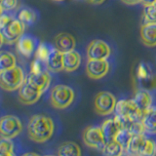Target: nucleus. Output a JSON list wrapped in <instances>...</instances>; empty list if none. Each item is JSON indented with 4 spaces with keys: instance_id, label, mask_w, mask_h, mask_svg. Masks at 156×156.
Returning <instances> with one entry per match:
<instances>
[{
    "instance_id": "1",
    "label": "nucleus",
    "mask_w": 156,
    "mask_h": 156,
    "mask_svg": "<svg viewBox=\"0 0 156 156\" xmlns=\"http://www.w3.org/2000/svg\"><path fill=\"white\" fill-rule=\"evenodd\" d=\"M55 130L54 121L46 115L35 114L27 123L28 138L34 143L44 144L52 138Z\"/></svg>"
},
{
    "instance_id": "2",
    "label": "nucleus",
    "mask_w": 156,
    "mask_h": 156,
    "mask_svg": "<svg viewBox=\"0 0 156 156\" xmlns=\"http://www.w3.org/2000/svg\"><path fill=\"white\" fill-rule=\"evenodd\" d=\"M24 27L17 18H14L11 15L1 13L0 19V36H1V45L4 43L14 44L17 43L22 35L24 34Z\"/></svg>"
},
{
    "instance_id": "3",
    "label": "nucleus",
    "mask_w": 156,
    "mask_h": 156,
    "mask_svg": "<svg viewBox=\"0 0 156 156\" xmlns=\"http://www.w3.org/2000/svg\"><path fill=\"white\" fill-rule=\"evenodd\" d=\"M126 154L133 156H152L156 154V143L145 133L133 135L126 147Z\"/></svg>"
},
{
    "instance_id": "4",
    "label": "nucleus",
    "mask_w": 156,
    "mask_h": 156,
    "mask_svg": "<svg viewBox=\"0 0 156 156\" xmlns=\"http://www.w3.org/2000/svg\"><path fill=\"white\" fill-rule=\"evenodd\" d=\"M26 80L27 78L23 68L18 66L10 69L0 71V85L4 91L14 92L19 90Z\"/></svg>"
},
{
    "instance_id": "5",
    "label": "nucleus",
    "mask_w": 156,
    "mask_h": 156,
    "mask_svg": "<svg viewBox=\"0 0 156 156\" xmlns=\"http://www.w3.org/2000/svg\"><path fill=\"white\" fill-rule=\"evenodd\" d=\"M75 99V93L67 85H57L50 93V102L56 109H66L69 107Z\"/></svg>"
},
{
    "instance_id": "6",
    "label": "nucleus",
    "mask_w": 156,
    "mask_h": 156,
    "mask_svg": "<svg viewBox=\"0 0 156 156\" xmlns=\"http://www.w3.org/2000/svg\"><path fill=\"white\" fill-rule=\"evenodd\" d=\"M117 105V100L110 92H99L94 100V108L96 113L101 116H107L113 113Z\"/></svg>"
},
{
    "instance_id": "7",
    "label": "nucleus",
    "mask_w": 156,
    "mask_h": 156,
    "mask_svg": "<svg viewBox=\"0 0 156 156\" xmlns=\"http://www.w3.org/2000/svg\"><path fill=\"white\" fill-rule=\"evenodd\" d=\"M82 140L86 146L96 150H102L106 144L101 126H88L82 133Z\"/></svg>"
},
{
    "instance_id": "8",
    "label": "nucleus",
    "mask_w": 156,
    "mask_h": 156,
    "mask_svg": "<svg viewBox=\"0 0 156 156\" xmlns=\"http://www.w3.org/2000/svg\"><path fill=\"white\" fill-rule=\"evenodd\" d=\"M23 131V124L16 115H5L0 121V135L1 138L15 139Z\"/></svg>"
},
{
    "instance_id": "9",
    "label": "nucleus",
    "mask_w": 156,
    "mask_h": 156,
    "mask_svg": "<svg viewBox=\"0 0 156 156\" xmlns=\"http://www.w3.org/2000/svg\"><path fill=\"white\" fill-rule=\"evenodd\" d=\"M115 115L125 117L134 121L141 120L144 111L136 105L134 100H120L117 101L115 107Z\"/></svg>"
},
{
    "instance_id": "10",
    "label": "nucleus",
    "mask_w": 156,
    "mask_h": 156,
    "mask_svg": "<svg viewBox=\"0 0 156 156\" xmlns=\"http://www.w3.org/2000/svg\"><path fill=\"white\" fill-rule=\"evenodd\" d=\"M86 54L88 60H107L111 55V49L105 41L95 39L88 44Z\"/></svg>"
},
{
    "instance_id": "11",
    "label": "nucleus",
    "mask_w": 156,
    "mask_h": 156,
    "mask_svg": "<svg viewBox=\"0 0 156 156\" xmlns=\"http://www.w3.org/2000/svg\"><path fill=\"white\" fill-rule=\"evenodd\" d=\"M108 71L109 62L107 60H88L86 63V74L91 79H101Z\"/></svg>"
},
{
    "instance_id": "12",
    "label": "nucleus",
    "mask_w": 156,
    "mask_h": 156,
    "mask_svg": "<svg viewBox=\"0 0 156 156\" xmlns=\"http://www.w3.org/2000/svg\"><path fill=\"white\" fill-rule=\"evenodd\" d=\"M27 83L41 93L45 92L51 84V75L48 70L40 72H30L27 77Z\"/></svg>"
},
{
    "instance_id": "13",
    "label": "nucleus",
    "mask_w": 156,
    "mask_h": 156,
    "mask_svg": "<svg viewBox=\"0 0 156 156\" xmlns=\"http://www.w3.org/2000/svg\"><path fill=\"white\" fill-rule=\"evenodd\" d=\"M42 94L43 93L34 89L33 87H31L27 82H24L23 85L18 90L19 101L26 105H34L35 102H37Z\"/></svg>"
},
{
    "instance_id": "14",
    "label": "nucleus",
    "mask_w": 156,
    "mask_h": 156,
    "mask_svg": "<svg viewBox=\"0 0 156 156\" xmlns=\"http://www.w3.org/2000/svg\"><path fill=\"white\" fill-rule=\"evenodd\" d=\"M39 45L37 38L30 34H23L17 42V49L23 56L29 58L36 52V49Z\"/></svg>"
},
{
    "instance_id": "15",
    "label": "nucleus",
    "mask_w": 156,
    "mask_h": 156,
    "mask_svg": "<svg viewBox=\"0 0 156 156\" xmlns=\"http://www.w3.org/2000/svg\"><path fill=\"white\" fill-rule=\"evenodd\" d=\"M54 46L58 51L66 53L72 50H75L76 40L71 34L67 32H61L54 39Z\"/></svg>"
},
{
    "instance_id": "16",
    "label": "nucleus",
    "mask_w": 156,
    "mask_h": 156,
    "mask_svg": "<svg viewBox=\"0 0 156 156\" xmlns=\"http://www.w3.org/2000/svg\"><path fill=\"white\" fill-rule=\"evenodd\" d=\"M46 66L49 71L52 72H61L65 70L63 67V53L58 51L56 47L52 49L46 60Z\"/></svg>"
},
{
    "instance_id": "17",
    "label": "nucleus",
    "mask_w": 156,
    "mask_h": 156,
    "mask_svg": "<svg viewBox=\"0 0 156 156\" xmlns=\"http://www.w3.org/2000/svg\"><path fill=\"white\" fill-rule=\"evenodd\" d=\"M141 123L146 135H156V106L151 105L149 108L144 111Z\"/></svg>"
},
{
    "instance_id": "18",
    "label": "nucleus",
    "mask_w": 156,
    "mask_h": 156,
    "mask_svg": "<svg viewBox=\"0 0 156 156\" xmlns=\"http://www.w3.org/2000/svg\"><path fill=\"white\" fill-rule=\"evenodd\" d=\"M140 40L146 47H156V23H143L140 27Z\"/></svg>"
},
{
    "instance_id": "19",
    "label": "nucleus",
    "mask_w": 156,
    "mask_h": 156,
    "mask_svg": "<svg viewBox=\"0 0 156 156\" xmlns=\"http://www.w3.org/2000/svg\"><path fill=\"white\" fill-rule=\"evenodd\" d=\"M101 128L102 131V134L105 136L106 143L114 140L116 139L117 135H118L119 131L121 130V127L115 118L106 119L105 121L102 122V124L101 125Z\"/></svg>"
},
{
    "instance_id": "20",
    "label": "nucleus",
    "mask_w": 156,
    "mask_h": 156,
    "mask_svg": "<svg viewBox=\"0 0 156 156\" xmlns=\"http://www.w3.org/2000/svg\"><path fill=\"white\" fill-rule=\"evenodd\" d=\"M81 65V56L75 50L63 53V67L66 72L77 70Z\"/></svg>"
},
{
    "instance_id": "21",
    "label": "nucleus",
    "mask_w": 156,
    "mask_h": 156,
    "mask_svg": "<svg viewBox=\"0 0 156 156\" xmlns=\"http://www.w3.org/2000/svg\"><path fill=\"white\" fill-rule=\"evenodd\" d=\"M133 100L136 104V105H138L143 111H144L152 105L153 98L147 90L141 89L136 92Z\"/></svg>"
},
{
    "instance_id": "22",
    "label": "nucleus",
    "mask_w": 156,
    "mask_h": 156,
    "mask_svg": "<svg viewBox=\"0 0 156 156\" xmlns=\"http://www.w3.org/2000/svg\"><path fill=\"white\" fill-rule=\"evenodd\" d=\"M38 14L35 10L29 7H23L18 13V19L26 26H32L36 23Z\"/></svg>"
},
{
    "instance_id": "23",
    "label": "nucleus",
    "mask_w": 156,
    "mask_h": 156,
    "mask_svg": "<svg viewBox=\"0 0 156 156\" xmlns=\"http://www.w3.org/2000/svg\"><path fill=\"white\" fill-rule=\"evenodd\" d=\"M101 153L106 156H120L126 154V150L119 141L114 140L105 144V147L101 150Z\"/></svg>"
},
{
    "instance_id": "24",
    "label": "nucleus",
    "mask_w": 156,
    "mask_h": 156,
    "mask_svg": "<svg viewBox=\"0 0 156 156\" xmlns=\"http://www.w3.org/2000/svg\"><path fill=\"white\" fill-rule=\"evenodd\" d=\"M58 155L60 156H80L81 150L79 145L73 141H66L58 146Z\"/></svg>"
},
{
    "instance_id": "25",
    "label": "nucleus",
    "mask_w": 156,
    "mask_h": 156,
    "mask_svg": "<svg viewBox=\"0 0 156 156\" xmlns=\"http://www.w3.org/2000/svg\"><path fill=\"white\" fill-rule=\"evenodd\" d=\"M17 66V60L12 53L2 51L0 53V71Z\"/></svg>"
},
{
    "instance_id": "26",
    "label": "nucleus",
    "mask_w": 156,
    "mask_h": 156,
    "mask_svg": "<svg viewBox=\"0 0 156 156\" xmlns=\"http://www.w3.org/2000/svg\"><path fill=\"white\" fill-rule=\"evenodd\" d=\"M15 146L11 139L1 138L0 141V156H14Z\"/></svg>"
},
{
    "instance_id": "27",
    "label": "nucleus",
    "mask_w": 156,
    "mask_h": 156,
    "mask_svg": "<svg viewBox=\"0 0 156 156\" xmlns=\"http://www.w3.org/2000/svg\"><path fill=\"white\" fill-rule=\"evenodd\" d=\"M143 23H156V8L154 5L144 6Z\"/></svg>"
},
{
    "instance_id": "28",
    "label": "nucleus",
    "mask_w": 156,
    "mask_h": 156,
    "mask_svg": "<svg viewBox=\"0 0 156 156\" xmlns=\"http://www.w3.org/2000/svg\"><path fill=\"white\" fill-rule=\"evenodd\" d=\"M54 47L51 46L50 44H47V43H40L38 45L37 49H36V52H35V58H39V60H42L46 62V60L49 56V54L52 51V49Z\"/></svg>"
},
{
    "instance_id": "29",
    "label": "nucleus",
    "mask_w": 156,
    "mask_h": 156,
    "mask_svg": "<svg viewBox=\"0 0 156 156\" xmlns=\"http://www.w3.org/2000/svg\"><path fill=\"white\" fill-rule=\"evenodd\" d=\"M132 136H133V135H132L128 130L121 129L119 131V133H118V135H117L115 140L117 141H119V143L124 146L125 150H126V147H127V145H128V144H129V141H130V140L132 138Z\"/></svg>"
},
{
    "instance_id": "30",
    "label": "nucleus",
    "mask_w": 156,
    "mask_h": 156,
    "mask_svg": "<svg viewBox=\"0 0 156 156\" xmlns=\"http://www.w3.org/2000/svg\"><path fill=\"white\" fill-rule=\"evenodd\" d=\"M18 6V0H0V9L1 13L9 12L16 9Z\"/></svg>"
},
{
    "instance_id": "31",
    "label": "nucleus",
    "mask_w": 156,
    "mask_h": 156,
    "mask_svg": "<svg viewBox=\"0 0 156 156\" xmlns=\"http://www.w3.org/2000/svg\"><path fill=\"white\" fill-rule=\"evenodd\" d=\"M140 81V84L143 85V87L144 89H155L156 88V76L150 74L149 76L145 77L144 79H141Z\"/></svg>"
},
{
    "instance_id": "32",
    "label": "nucleus",
    "mask_w": 156,
    "mask_h": 156,
    "mask_svg": "<svg viewBox=\"0 0 156 156\" xmlns=\"http://www.w3.org/2000/svg\"><path fill=\"white\" fill-rule=\"evenodd\" d=\"M122 2L126 5H136L141 2V0H122Z\"/></svg>"
},
{
    "instance_id": "33",
    "label": "nucleus",
    "mask_w": 156,
    "mask_h": 156,
    "mask_svg": "<svg viewBox=\"0 0 156 156\" xmlns=\"http://www.w3.org/2000/svg\"><path fill=\"white\" fill-rule=\"evenodd\" d=\"M105 1V0H86V2L93 4V5H101Z\"/></svg>"
},
{
    "instance_id": "34",
    "label": "nucleus",
    "mask_w": 156,
    "mask_h": 156,
    "mask_svg": "<svg viewBox=\"0 0 156 156\" xmlns=\"http://www.w3.org/2000/svg\"><path fill=\"white\" fill-rule=\"evenodd\" d=\"M141 4L144 6H147V5H154L156 3V0H141Z\"/></svg>"
},
{
    "instance_id": "35",
    "label": "nucleus",
    "mask_w": 156,
    "mask_h": 156,
    "mask_svg": "<svg viewBox=\"0 0 156 156\" xmlns=\"http://www.w3.org/2000/svg\"><path fill=\"white\" fill-rule=\"evenodd\" d=\"M24 155H38L37 153H33V152H28V153H26Z\"/></svg>"
},
{
    "instance_id": "36",
    "label": "nucleus",
    "mask_w": 156,
    "mask_h": 156,
    "mask_svg": "<svg viewBox=\"0 0 156 156\" xmlns=\"http://www.w3.org/2000/svg\"><path fill=\"white\" fill-rule=\"evenodd\" d=\"M53 1H56V2H62V1H65V0H53Z\"/></svg>"
},
{
    "instance_id": "37",
    "label": "nucleus",
    "mask_w": 156,
    "mask_h": 156,
    "mask_svg": "<svg viewBox=\"0 0 156 156\" xmlns=\"http://www.w3.org/2000/svg\"><path fill=\"white\" fill-rule=\"evenodd\" d=\"M154 6H155V8H156V3H155V4H154Z\"/></svg>"
}]
</instances>
